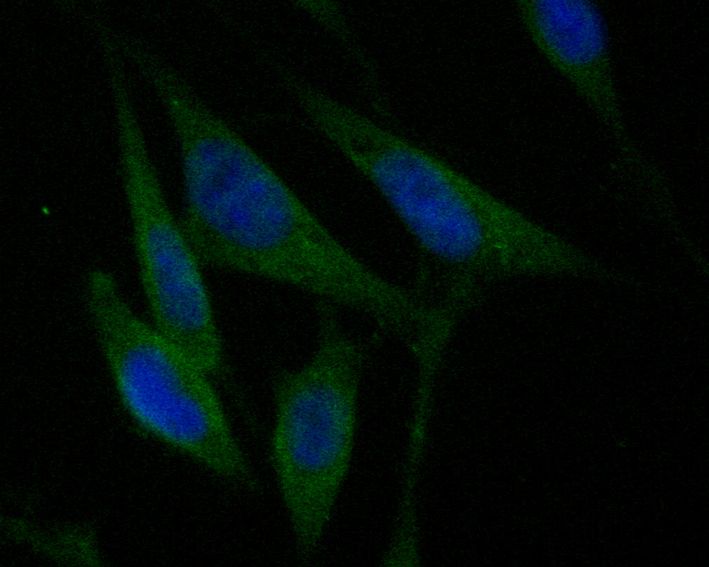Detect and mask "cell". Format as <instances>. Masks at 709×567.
<instances>
[{"label": "cell", "mask_w": 709, "mask_h": 567, "mask_svg": "<svg viewBox=\"0 0 709 567\" xmlns=\"http://www.w3.org/2000/svg\"><path fill=\"white\" fill-rule=\"evenodd\" d=\"M176 130L183 185L178 220L202 266L296 287L320 254L325 223L210 113Z\"/></svg>", "instance_id": "obj_1"}, {"label": "cell", "mask_w": 709, "mask_h": 567, "mask_svg": "<svg viewBox=\"0 0 709 567\" xmlns=\"http://www.w3.org/2000/svg\"><path fill=\"white\" fill-rule=\"evenodd\" d=\"M317 340L274 389L270 457L296 550L318 552L351 466L368 349L340 318L317 321Z\"/></svg>", "instance_id": "obj_2"}, {"label": "cell", "mask_w": 709, "mask_h": 567, "mask_svg": "<svg viewBox=\"0 0 709 567\" xmlns=\"http://www.w3.org/2000/svg\"><path fill=\"white\" fill-rule=\"evenodd\" d=\"M389 207L426 254L465 273H561L570 261L569 243L423 149Z\"/></svg>", "instance_id": "obj_3"}, {"label": "cell", "mask_w": 709, "mask_h": 567, "mask_svg": "<svg viewBox=\"0 0 709 567\" xmlns=\"http://www.w3.org/2000/svg\"><path fill=\"white\" fill-rule=\"evenodd\" d=\"M121 400L147 429L217 476L253 473L210 377L127 305L94 328Z\"/></svg>", "instance_id": "obj_4"}, {"label": "cell", "mask_w": 709, "mask_h": 567, "mask_svg": "<svg viewBox=\"0 0 709 567\" xmlns=\"http://www.w3.org/2000/svg\"><path fill=\"white\" fill-rule=\"evenodd\" d=\"M530 22L542 48L571 80L600 122L619 139L626 136L613 73L606 27L586 0L535 1Z\"/></svg>", "instance_id": "obj_5"}]
</instances>
